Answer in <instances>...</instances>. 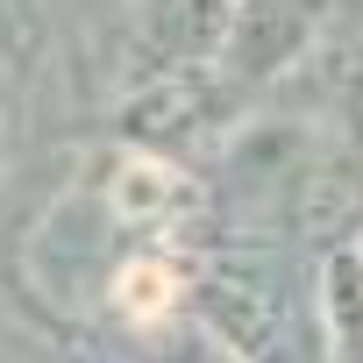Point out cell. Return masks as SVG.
Instances as JSON below:
<instances>
[{
  "mask_svg": "<svg viewBox=\"0 0 363 363\" xmlns=\"http://www.w3.org/2000/svg\"><path fill=\"white\" fill-rule=\"evenodd\" d=\"M356 250H363V228H356Z\"/></svg>",
  "mask_w": 363,
  "mask_h": 363,
  "instance_id": "8",
  "label": "cell"
},
{
  "mask_svg": "<svg viewBox=\"0 0 363 363\" xmlns=\"http://www.w3.org/2000/svg\"><path fill=\"white\" fill-rule=\"evenodd\" d=\"M100 320L135 349L193 320V257L178 242H128L100 285Z\"/></svg>",
  "mask_w": 363,
  "mask_h": 363,
  "instance_id": "2",
  "label": "cell"
},
{
  "mask_svg": "<svg viewBox=\"0 0 363 363\" xmlns=\"http://www.w3.org/2000/svg\"><path fill=\"white\" fill-rule=\"evenodd\" d=\"M15 342H29V335H22L8 313H0V363H22V349H15Z\"/></svg>",
  "mask_w": 363,
  "mask_h": 363,
  "instance_id": "6",
  "label": "cell"
},
{
  "mask_svg": "<svg viewBox=\"0 0 363 363\" xmlns=\"http://www.w3.org/2000/svg\"><path fill=\"white\" fill-rule=\"evenodd\" d=\"M313 320H320V363H363V250L356 242L320 257Z\"/></svg>",
  "mask_w": 363,
  "mask_h": 363,
  "instance_id": "4",
  "label": "cell"
},
{
  "mask_svg": "<svg viewBox=\"0 0 363 363\" xmlns=\"http://www.w3.org/2000/svg\"><path fill=\"white\" fill-rule=\"evenodd\" d=\"M93 193H100V207L114 214V228L128 242H178L200 214V178L178 157L150 150V143L107 150V164L93 171Z\"/></svg>",
  "mask_w": 363,
  "mask_h": 363,
  "instance_id": "1",
  "label": "cell"
},
{
  "mask_svg": "<svg viewBox=\"0 0 363 363\" xmlns=\"http://www.w3.org/2000/svg\"><path fill=\"white\" fill-rule=\"evenodd\" d=\"M135 363H235L207 328H171V335H157V342H135Z\"/></svg>",
  "mask_w": 363,
  "mask_h": 363,
  "instance_id": "5",
  "label": "cell"
},
{
  "mask_svg": "<svg viewBox=\"0 0 363 363\" xmlns=\"http://www.w3.org/2000/svg\"><path fill=\"white\" fill-rule=\"evenodd\" d=\"M313 22H320V0H235V22H228V36H221L228 79H250V86H257V79L285 72V65L306 50Z\"/></svg>",
  "mask_w": 363,
  "mask_h": 363,
  "instance_id": "3",
  "label": "cell"
},
{
  "mask_svg": "<svg viewBox=\"0 0 363 363\" xmlns=\"http://www.w3.org/2000/svg\"><path fill=\"white\" fill-rule=\"evenodd\" d=\"M72 363H79V356H72ZM86 363H107V356H86Z\"/></svg>",
  "mask_w": 363,
  "mask_h": 363,
  "instance_id": "7",
  "label": "cell"
}]
</instances>
